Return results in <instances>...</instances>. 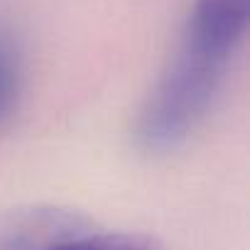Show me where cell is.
I'll return each mask as SVG.
<instances>
[{
  "label": "cell",
  "instance_id": "obj_1",
  "mask_svg": "<svg viewBox=\"0 0 250 250\" xmlns=\"http://www.w3.org/2000/svg\"><path fill=\"white\" fill-rule=\"evenodd\" d=\"M248 0H196L179 47L145 101L135 140L145 152L177 150L206 118L245 37Z\"/></svg>",
  "mask_w": 250,
  "mask_h": 250
},
{
  "label": "cell",
  "instance_id": "obj_2",
  "mask_svg": "<svg viewBox=\"0 0 250 250\" xmlns=\"http://www.w3.org/2000/svg\"><path fill=\"white\" fill-rule=\"evenodd\" d=\"M0 250H167L143 233L96 230L76 211L30 206L0 216Z\"/></svg>",
  "mask_w": 250,
  "mask_h": 250
},
{
  "label": "cell",
  "instance_id": "obj_3",
  "mask_svg": "<svg viewBox=\"0 0 250 250\" xmlns=\"http://www.w3.org/2000/svg\"><path fill=\"white\" fill-rule=\"evenodd\" d=\"M22 86V66L20 54L13 47V42L0 40V128L13 115Z\"/></svg>",
  "mask_w": 250,
  "mask_h": 250
}]
</instances>
